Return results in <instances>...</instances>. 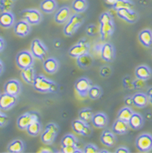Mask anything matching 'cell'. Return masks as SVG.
I'll use <instances>...</instances> for the list:
<instances>
[{
  "label": "cell",
  "instance_id": "obj_1",
  "mask_svg": "<svg viewBox=\"0 0 152 153\" xmlns=\"http://www.w3.org/2000/svg\"><path fill=\"white\" fill-rule=\"evenodd\" d=\"M99 22L100 25L99 33L101 39L102 41H105L108 38H110L114 33V20L110 12H106L99 16Z\"/></svg>",
  "mask_w": 152,
  "mask_h": 153
},
{
  "label": "cell",
  "instance_id": "obj_2",
  "mask_svg": "<svg viewBox=\"0 0 152 153\" xmlns=\"http://www.w3.org/2000/svg\"><path fill=\"white\" fill-rule=\"evenodd\" d=\"M33 86L35 91L41 93H55L58 91L56 83L42 75H36Z\"/></svg>",
  "mask_w": 152,
  "mask_h": 153
},
{
  "label": "cell",
  "instance_id": "obj_3",
  "mask_svg": "<svg viewBox=\"0 0 152 153\" xmlns=\"http://www.w3.org/2000/svg\"><path fill=\"white\" fill-rule=\"evenodd\" d=\"M59 133V126L55 123L47 124L41 135V140L44 144L51 145Z\"/></svg>",
  "mask_w": 152,
  "mask_h": 153
},
{
  "label": "cell",
  "instance_id": "obj_4",
  "mask_svg": "<svg viewBox=\"0 0 152 153\" xmlns=\"http://www.w3.org/2000/svg\"><path fill=\"white\" fill-rule=\"evenodd\" d=\"M90 53V44L86 38L81 39L76 44L71 47L68 51V55L72 58H77L81 56Z\"/></svg>",
  "mask_w": 152,
  "mask_h": 153
},
{
  "label": "cell",
  "instance_id": "obj_5",
  "mask_svg": "<svg viewBox=\"0 0 152 153\" xmlns=\"http://www.w3.org/2000/svg\"><path fill=\"white\" fill-rule=\"evenodd\" d=\"M30 52L32 53L34 58L40 60H44L47 57V47L40 39H33L31 43V49Z\"/></svg>",
  "mask_w": 152,
  "mask_h": 153
},
{
  "label": "cell",
  "instance_id": "obj_6",
  "mask_svg": "<svg viewBox=\"0 0 152 153\" xmlns=\"http://www.w3.org/2000/svg\"><path fill=\"white\" fill-rule=\"evenodd\" d=\"M16 63L21 69L32 67L34 64V57L29 51H22L16 55Z\"/></svg>",
  "mask_w": 152,
  "mask_h": 153
},
{
  "label": "cell",
  "instance_id": "obj_7",
  "mask_svg": "<svg viewBox=\"0 0 152 153\" xmlns=\"http://www.w3.org/2000/svg\"><path fill=\"white\" fill-rule=\"evenodd\" d=\"M21 16L29 25H38L42 21V15L36 9H25L21 12Z\"/></svg>",
  "mask_w": 152,
  "mask_h": 153
},
{
  "label": "cell",
  "instance_id": "obj_8",
  "mask_svg": "<svg viewBox=\"0 0 152 153\" xmlns=\"http://www.w3.org/2000/svg\"><path fill=\"white\" fill-rule=\"evenodd\" d=\"M135 144L139 152H148L152 150V135L146 133L142 134L137 138Z\"/></svg>",
  "mask_w": 152,
  "mask_h": 153
},
{
  "label": "cell",
  "instance_id": "obj_9",
  "mask_svg": "<svg viewBox=\"0 0 152 153\" xmlns=\"http://www.w3.org/2000/svg\"><path fill=\"white\" fill-rule=\"evenodd\" d=\"M35 121H39V115L37 112H26L19 117L17 119V126L20 130H26L27 127Z\"/></svg>",
  "mask_w": 152,
  "mask_h": 153
},
{
  "label": "cell",
  "instance_id": "obj_10",
  "mask_svg": "<svg viewBox=\"0 0 152 153\" xmlns=\"http://www.w3.org/2000/svg\"><path fill=\"white\" fill-rule=\"evenodd\" d=\"M91 82L86 77H81L76 80L75 83V90L81 98H85L88 95L89 90L91 87Z\"/></svg>",
  "mask_w": 152,
  "mask_h": 153
},
{
  "label": "cell",
  "instance_id": "obj_11",
  "mask_svg": "<svg viewBox=\"0 0 152 153\" xmlns=\"http://www.w3.org/2000/svg\"><path fill=\"white\" fill-rule=\"evenodd\" d=\"M116 15L129 24H134L138 20V14L133 9H119L116 10Z\"/></svg>",
  "mask_w": 152,
  "mask_h": 153
},
{
  "label": "cell",
  "instance_id": "obj_12",
  "mask_svg": "<svg viewBox=\"0 0 152 153\" xmlns=\"http://www.w3.org/2000/svg\"><path fill=\"white\" fill-rule=\"evenodd\" d=\"M17 103V96L11 95V94L3 93L0 94V109L1 110H9L12 107L16 105V103Z\"/></svg>",
  "mask_w": 152,
  "mask_h": 153
},
{
  "label": "cell",
  "instance_id": "obj_13",
  "mask_svg": "<svg viewBox=\"0 0 152 153\" xmlns=\"http://www.w3.org/2000/svg\"><path fill=\"white\" fill-rule=\"evenodd\" d=\"M101 58L106 62L113 61L116 58V50L113 45L109 42H106L102 44V51H101Z\"/></svg>",
  "mask_w": 152,
  "mask_h": 153
},
{
  "label": "cell",
  "instance_id": "obj_14",
  "mask_svg": "<svg viewBox=\"0 0 152 153\" xmlns=\"http://www.w3.org/2000/svg\"><path fill=\"white\" fill-rule=\"evenodd\" d=\"M21 91V85L18 80H9L4 85V92L7 94L14 95V96H18Z\"/></svg>",
  "mask_w": 152,
  "mask_h": 153
},
{
  "label": "cell",
  "instance_id": "obj_15",
  "mask_svg": "<svg viewBox=\"0 0 152 153\" xmlns=\"http://www.w3.org/2000/svg\"><path fill=\"white\" fill-rule=\"evenodd\" d=\"M72 128L74 132L77 134L86 136L90 132V127L88 122L82 121V120H75L72 123Z\"/></svg>",
  "mask_w": 152,
  "mask_h": 153
},
{
  "label": "cell",
  "instance_id": "obj_16",
  "mask_svg": "<svg viewBox=\"0 0 152 153\" xmlns=\"http://www.w3.org/2000/svg\"><path fill=\"white\" fill-rule=\"evenodd\" d=\"M31 30V27L27 21L24 20L17 21L14 25V33L19 37L24 38L29 34Z\"/></svg>",
  "mask_w": 152,
  "mask_h": 153
},
{
  "label": "cell",
  "instance_id": "obj_17",
  "mask_svg": "<svg viewBox=\"0 0 152 153\" xmlns=\"http://www.w3.org/2000/svg\"><path fill=\"white\" fill-rule=\"evenodd\" d=\"M70 18V9L67 6H64L59 9L55 14V21L58 24L67 22Z\"/></svg>",
  "mask_w": 152,
  "mask_h": 153
},
{
  "label": "cell",
  "instance_id": "obj_18",
  "mask_svg": "<svg viewBox=\"0 0 152 153\" xmlns=\"http://www.w3.org/2000/svg\"><path fill=\"white\" fill-rule=\"evenodd\" d=\"M15 16L12 12H2L0 13V26L8 29L14 25Z\"/></svg>",
  "mask_w": 152,
  "mask_h": 153
},
{
  "label": "cell",
  "instance_id": "obj_19",
  "mask_svg": "<svg viewBox=\"0 0 152 153\" xmlns=\"http://www.w3.org/2000/svg\"><path fill=\"white\" fill-rule=\"evenodd\" d=\"M100 140L102 144L106 147H113L116 142V138L115 136L114 133L109 130H103L102 134L100 136Z\"/></svg>",
  "mask_w": 152,
  "mask_h": 153
},
{
  "label": "cell",
  "instance_id": "obj_20",
  "mask_svg": "<svg viewBox=\"0 0 152 153\" xmlns=\"http://www.w3.org/2000/svg\"><path fill=\"white\" fill-rule=\"evenodd\" d=\"M91 122L93 126L99 129L105 128L106 126L108 125V117L105 113L103 112H98L93 115Z\"/></svg>",
  "mask_w": 152,
  "mask_h": 153
},
{
  "label": "cell",
  "instance_id": "obj_21",
  "mask_svg": "<svg viewBox=\"0 0 152 153\" xmlns=\"http://www.w3.org/2000/svg\"><path fill=\"white\" fill-rule=\"evenodd\" d=\"M43 68L46 73L49 74H56L59 69L58 60L52 57H49L44 59Z\"/></svg>",
  "mask_w": 152,
  "mask_h": 153
},
{
  "label": "cell",
  "instance_id": "obj_22",
  "mask_svg": "<svg viewBox=\"0 0 152 153\" xmlns=\"http://www.w3.org/2000/svg\"><path fill=\"white\" fill-rule=\"evenodd\" d=\"M151 69L146 65H140L135 69V76L138 79L146 81L151 77Z\"/></svg>",
  "mask_w": 152,
  "mask_h": 153
},
{
  "label": "cell",
  "instance_id": "obj_23",
  "mask_svg": "<svg viewBox=\"0 0 152 153\" xmlns=\"http://www.w3.org/2000/svg\"><path fill=\"white\" fill-rule=\"evenodd\" d=\"M93 57L90 55V53L85 54L83 56H81L76 58V63L78 67L82 69H87V68H90L92 65H93Z\"/></svg>",
  "mask_w": 152,
  "mask_h": 153
},
{
  "label": "cell",
  "instance_id": "obj_24",
  "mask_svg": "<svg viewBox=\"0 0 152 153\" xmlns=\"http://www.w3.org/2000/svg\"><path fill=\"white\" fill-rule=\"evenodd\" d=\"M138 39L144 47H151L152 46V31L151 30H142L138 34Z\"/></svg>",
  "mask_w": 152,
  "mask_h": 153
},
{
  "label": "cell",
  "instance_id": "obj_25",
  "mask_svg": "<svg viewBox=\"0 0 152 153\" xmlns=\"http://www.w3.org/2000/svg\"><path fill=\"white\" fill-rule=\"evenodd\" d=\"M129 126L128 122L117 119L112 126V132L116 134H125L129 130Z\"/></svg>",
  "mask_w": 152,
  "mask_h": 153
},
{
  "label": "cell",
  "instance_id": "obj_26",
  "mask_svg": "<svg viewBox=\"0 0 152 153\" xmlns=\"http://www.w3.org/2000/svg\"><path fill=\"white\" fill-rule=\"evenodd\" d=\"M143 117H142V115H140L139 113H136V112H133L132 114L131 117H130L129 122H128L129 127L133 130H139V129H141L143 126Z\"/></svg>",
  "mask_w": 152,
  "mask_h": 153
},
{
  "label": "cell",
  "instance_id": "obj_27",
  "mask_svg": "<svg viewBox=\"0 0 152 153\" xmlns=\"http://www.w3.org/2000/svg\"><path fill=\"white\" fill-rule=\"evenodd\" d=\"M21 75L22 79L27 83V84H29V85H33V81H34V78H35L36 74L35 71L33 69V68L32 67H29V68H25L21 69Z\"/></svg>",
  "mask_w": 152,
  "mask_h": 153
},
{
  "label": "cell",
  "instance_id": "obj_28",
  "mask_svg": "<svg viewBox=\"0 0 152 153\" xmlns=\"http://www.w3.org/2000/svg\"><path fill=\"white\" fill-rule=\"evenodd\" d=\"M148 102H149L148 97L146 94H144V93H137L133 96V105L139 108H142L144 107H146Z\"/></svg>",
  "mask_w": 152,
  "mask_h": 153
},
{
  "label": "cell",
  "instance_id": "obj_29",
  "mask_svg": "<svg viewBox=\"0 0 152 153\" xmlns=\"http://www.w3.org/2000/svg\"><path fill=\"white\" fill-rule=\"evenodd\" d=\"M57 6L58 4L56 0H43L40 3V9L45 13L50 14L56 11Z\"/></svg>",
  "mask_w": 152,
  "mask_h": 153
},
{
  "label": "cell",
  "instance_id": "obj_30",
  "mask_svg": "<svg viewBox=\"0 0 152 153\" xmlns=\"http://www.w3.org/2000/svg\"><path fill=\"white\" fill-rule=\"evenodd\" d=\"M24 150V143L21 139H15L7 146V152L11 153H21Z\"/></svg>",
  "mask_w": 152,
  "mask_h": 153
},
{
  "label": "cell",
  "instance_id": "obj_31",
  "mask_svg": "<svg viewBox=\"0 0 152 153\" xmlns=\"http://www.w3.org/2000/svg\"><path fill=\"white\" fill-rule=\"evenodd\" d=\"M87 0H74L72 3V8L76 13L85 12L88 8Z\"/></svg>",
  "mask_w": 152,
  "mask_h": 153
},
{
  "label": "cell",
  "instance_id": "obj_32",
  "mask_svg": "<svg viewBox=\"0 0 152 153\" xmlns=\"http://www.w3.org/2000/svg\"><path fill=\"white\" fill-rule=\"evenodd\" d=\"M133 113V112L130 108V107L126 106L125 108H121L119 111L118 115H117V119L125 121V122H129V119L131 117Z\"/></svg>",
  "mask_w": 152,
  "mask_h": 153
},
{
  "label": "cell",
  "instance_id": "obj_33",
  "mask_svg": "<svg viewBox=\"0 0 152 153\" xmlns=\"http://www.w3.org/2000/svg\"><path fill=\"white\" fill-rule=\"evenodd\" d=\"M112 7L116 11L119 9H133L134 3L130 0H117Z\"/></svg>",
  "mask_w": 152,
  "mask_h": 153
},
{
  "label": "cell",
  "instance_id": "obj_34",
  "mask_svg": "<svg viewBox=\"0 0 152 153\" xmlns=\"http://www.w3.org/2000/svg\"><path fill=\"white\" fill-rule=\"evenodd\" d=\"M42 126L39 121H35L32 122L29 126L26 128L27 133L31 136H37L41 132Z\"/></svg>",
  "mask_w": 152,
  "mask_h": 153
},
{
  "label": "cell",
  "instance_id": "obj_35",
  "mask_svg": "<svg viewBox=\"0 0 152 153\" xmlns=\"http://www.w3.org/2000/svg\"><path fill=\"white\" fill-rule=\"evenodd\" d=\"M61 146H78V141L77 138L72 134H65L61 140Z\"/></svg>",
  "mask_w": 152,
  "mask_h": 153
},
{
  "label": "cell",
  "instance_id": "obj_36",
  "mask_svg": "<svg viewBox=\"0 0 152 153\" xmlns=\"http://www.w3.org/2000/svg\"><path fill=\"white\" fill-rule=\"evenodd\" d=\"M93 111L91 110V108H82L78 113V117H79L80 120L85 121V122H89L91 121L92 117H93Z\"/></svg>",
  "mask_w": 152,
  "mask_h": 153
},
{
  "label": "cell",
  "instance_id": "obj_37",
  "mask_svg": "<svg viewBox=\"0 0 152 153\" xmlns=\"http://www.w3.org/2000/svg\"><path fill=\"white\" fill-rule=\"evenodd\" d=\"M88 95L91 100H98L102 95V89L99 85H91L89 90Z\"/></svg>",
  "mask_w": 152,
  "mask_h": 153
},
{
  "label": "cell",
  "instance_id": "obj_38",
  "mask_svg": "<svg viewBox=\"0 0 152 153\" xmlns=\"http://www.w3.org/2000/svg\"><path fill=\"white\" fill-rule=\"evenodd\" d=\"M14 7V0H0V10L2 12H11Z\"/></svg>",
  "mask_w": 152,
  "mask_h": 153
},
{
  "label": "cell",
  "instance_id": "obj_39",
  "mask_svg": "<svg viewBox=\"0 0 152 153\" xmlns=\"http://www.w3.org/2000/svg\"><path fill=\"white\" fill-rule=\"evenodd\" d=\"M77 30H78V27L75 26L74 25H73V24L68 21L65 25V29H64V33L66 36H67V37H71V36H73L76 32Z\"/></svg>",
  "mask_w": 152,
  "mask_h": 153
},
{
  "label": "cell",
  "instance_id": "obj_40",
  "mask_svg": "<svg viewBox=\"0 0 152 153\" xmlns=\"http://www.w3.org/2000/svg\"><path fill=\"white\" fill-rule=\"evenodd\" d=\"M68 21L73 25H74L75 26L79 28L82 25V24L83 23L84 20H83V17L82 16H80L79 14H73V16H71Z\"/></svg>",
  "mask_w": 152,
  "mask_h": 153
},
{
  "label": "cell",
  "instance_id": "obj_41",
  "mask_svg": "<svg viewBox=\"0 0 152 153\" xmlns=\"http://www.w3.org/2000/svg\"><path fill=\"white\" fill-rule=\"evenodd\" d=\"M60 152L64 153H80L83 152V150H79L78 146H65L62 147Z\"/></svg>",
  "mask_w": 152,
  "mask_h": 153
},
{
  "label": "cell",
  "instance_id": "obj_42",
  "mask_svg": "<svg viewBox=\"0 0 152 153\" xmlns=\"http://www.w3.org/2000/svg\"><path fill=\"white\" fill-rule=\"evenodd\" d=\"M85 32L86 34L89 36H94L96 35L98 33H99V29L98 28L97 25H94V24H91L89 25L86 29H85Z\"/></svg>",
  "mask_w": 152,
  "mask_h": 153
},
{
  "label": "cell",
  "instance_id": "obj_43",
  "mask_svg": "<svg viewBox=\"0 0 152 153\" xmlns=\"http://www.w3.org/2000/svg\"><path fill=\"white\" fill-rule=\"evenodd\" d=\"M99 149L96 145L92 144V143H89V144L85 145L84 149H83V152L84 153H97L99 152Z\"/></svg>",
  "mask_w": 152,
  "mask_h": 153
},
{
  "label": "cell",
  "instance_id": "obj_44",
  "mask_svg": "<svg viewBox=\"0 0 152 153\" xmlns=\"http://www.w3.org/2000/svg\"><path fill=\"white\" fill-rule=\"evenodd\" d=\"M111 68L110 67H108V66H103L102 68H101L100 69V75L102 76V77H107V76H109V75L111 74Z\"/></svg>",
  "mask_w": 152,
  "mask_h": 153
},
{
  "label": "cell",
  "instance_id": "obj_45",
  "mask_svg": "<svg viewBox=\"0 0 152 153\" xmlns=\"http://www.w3.org/2000/svg\"><path fill=\"white\" fill-rule=\"evenodd\" d=\"M123 82H124V85H125V87L126 88H132V87H133V82L132 81L131 77L129 76H125L123 80Z\"/></svg>",
  "mask_w": 152,
  "mask_h": 153
},
{
  "label": "cell",
  "instance_id": "obj_46",
  "mask_svg": "<svg viewBox=\"0 0 152 153\" xmlns=\"http://www.w3.org/2000/svg\"><path fill=\"white\" fill-rule=\"evenodd\" d=\"M8 121V117L0 111V127L4 126Z\"/></svg>",
  "mask_w": 152,
  "mask_h": 153
},
{
  "label": "cell",
  "instance_id": "obj_47",
  "mask_svg": "<svg viewBox=\"0 0 152 153\" xmlns=\"http://www.w3.org/2000/svg\"><path fill=\"white\" fill-rule=\"evenodd\" d=\"M102 43H99V44L95 45L94 47V53L96 54V55H98V56H100V55H101V51H102Z\"/></svg>",
  "mask_w": 152,
  "mask_h": 153
},
{
  "label": "cell",
  "instance_id": "obj_48",
  "mask_svg": "<svg viewBox=\"0 0 152 153\" xmlns=\"http://www.w3.org/2000/svg\"><path fill=\"white\" fill-rule=\"evenodd\" d=\"M125 103L127 107H131L133 105V97L131 96H127L125 99Z\"/></svg>",
  "mask_w": 152,
  "mask_h": 153
},
{
  "label": "cell",
  "instance_id": "obj_49",
  "mask_svg": "<svg viewBox=\"0 0 152 153\" xmlns=\"http://www.w3.org/2000/svg\"><path fill=\"white\" fill-rule=\"evenodd\" d=\"M116 153H129L130 152V151L128 147H120L117 148L116 150Z\"/></svg>",
  "mask_w": 152,
  "mask_h": 153
},
{
  "label": "cell",
  "instance_id": "obj_50",
  "mask_svg": "<svg viewBox=\"0 0 152 153\" xmlns=\"http://www.w3.org/2000/svg\"><path fill=\"white\" fill-rule=\"evenodd\" d=\"M143 80H140L138 79L137 81H134L133 82V87L135 88H139V87H142V86H143Z\"/></svg>",
  "mask_w": 152,
  "mask_h": 153
},
{
  "label": "cell",
  "instance_id": "obj_51",
  "mask_svg": "<svg viewBox=\"0 0 152 153\" xmlns=\"http://www.w3.org/2000/svg\"><path fill=\"white\" fill-rule=\"evenodd\" d=\"M146 95H147L148 100H149V101L151 102V103L152 104V87L148 89V91L146 92Z\"/></svg>",
  "mask_w": 152,
  "mask_h": 153
},
{
  "label": "cell",
  "instance_id": "obj_52",
  "mask_svg": "<svg viewBox=\"0 0 152 153\" xmlns=\"http://www.w3.org/2000/svg\"><path fill=\"white\" fill-rule=\"evenodd\" d=\"M4 47H5V41L3 38L0 37V52L4 49Z\"/></svg>",
  "mask_w": 152,
  "mask_h": 153
},
{
  "label": "cell",
  "instance_id": "obj_53",
  "mask_svg": "<svg viewBox=\"0 0 152 153\" xmlns=\"http://www.w3.org/2000/svg\"><path fill=\"white\" fill-rule=\"evenodd\" d=\"M117 0H104V2H105L108 5H109V6H113L115 3H116V2Z\"/></svg>",
  "mask_w": 152,
  "mask_h": 153
},
{
  "label": "cell",
  "instance_id": "obj_54",
  "mask_svg": "<svg viewBox=\"0 0 152 153\" xmlns=\"http://www.w3.org/2000/svg\"><path fill=\"white\" fill-rule=\"evenodd\" d=\"M4 71V65H3V62L0 60V75L3 74Z\"/></svg>",
  "mask_w": 152,
  "mask_h": 153
},
{
  "label": "cell",
  "instance_id": "obj_55",
  "mask_svg": "<svg viewBox=\"0 0 152 153\" xmlns=\"http://www.w3.org/2000/svg\"><path fill=\"white\" fill-rule=\"evenodd\" d=\"M99 152H106V153H108L109 151L108 150H100L99 151Z\"/></svg>",
  "mask_w": 152,
  "mask_h": 153
},
{
  "label": "cell",
  "instance_id": "obj_56",
  "mask_svg": "<svg viewBox=\"0 0 152 153\" xmlns=\"http://www.w3.org/2000/svg\"><path fill=\"white\" fill-rule=\"evenodd\" d=\"M42 152H51L50 150H42L41 151Z\"/></svg>",
  "mask_w": 152,
  "mask_h": 153
},
{
  "label": "cell",
  "instance_id": "obj_57",
  "mask_svg": "<svg viewBox=\"0 0 152 153\" xmlns=\"http://www.w3.org/2000/svg\"><path fill=\"white\" fill-rule=\"evenodd\" d=\"M151 55H152V51H151Z\"/></svg>",
  "mask_w": 152,
  "mask_h": 153
}]
</instances>
